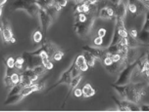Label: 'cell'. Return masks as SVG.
<instances>
[{
  "mask_svg": "<svg viewBox=\"0 0 149 112\" xmlns=\"http://www.w3.org/2000/svg\"><path fill=\"white\" fill-rule=\"evenodd\" d=\"M137 63L136 62L132 63V65H127L126 67H125L121 72L119 73V76H118V79L117 81L115 82V85H127L130 83V77H132V73L134 71V69L136 67Z\"/></svg>",
  "mask_w": 149,
  "mask_h": 112,
  "instance_id": "6da1fadb",
  "label": "cell"
},
{
  "mask_svg": "<svg viewBox=\"0 0 149 112\" xmlns=\"http://www.w3.org/2000/svg\"><path fill=\"white\" fill-rule=\"evenodd\" d=\"M38 18L40 21V25L41 29L43 31L44 35H47V31H48L49 27L51 26L52 23L54 22L52 16L50 15V13L48 12V10L45 9V8H40L38 12Z\"/></svg>",
  "mask_w": 149,
  "mask_h": 112,
  "instance_id": "7a4b0ae2",
  "label": "cell"
},
{
  "mask_svg": "<svg viewBox=\"0 0 149 112\" xmlns=\"http://www.w3.org/2000/svg\"><path fill=\"white\" fill-rule=\"evenodd\" d=\"M113 100L115 101L117 106H118L119 111H141L140 105H138L137 103L130 102V101L126 100H119L114 97H113Z\"/></svg>",
  "mask_w": 149,
  "mask_h": 112,
  "instance_id": "3957f363",
  "label": "cell"
},
{
  "mask_svg": "<svg viewBox=\"0 0 149 112\" xmlns=\"http://www.w3.org/2000/svg\"><path fill=\"white\" fill-rule=\"evenodd\" d=\"M23 57L26 60V67L28 68H34L37 65H42V60L40 56H33L31 54V52H24Z\"/></svg>",
  "mask_w": 149,
  "mask_h": 112,
  "instance_id": "277c9868",
  "label": "cell"
},
{
  "mask_svg": "<svg viewBox=\"0 0 149 112\" xmlns=\"http://www.w3.org/2000/svg\"><path fill=\"white\" fill-rule=\"evenodd\" d=\"M72 68H73V67H72V65H71V66L67 69V70H65L62 74H61L59 80H58L56 83L53 84L52 86L49 88V89H47V92H50L51 90L55 89L56 87H58L61 84H67L69 86V85L71 84L72 79H73V77H72Z\"/></svg>",
  "mask_w": 149,
  "mask_h": 112,
  "instance_id": "5b68a950",
  "label": "cell"
},
{
  "mask_svg": "<svg viewBox=\"0 0 149 112\" xmlns=\"http://www.w3.org/2000/svg\"><path fill=\"white\" fill-rule=\"evenodd\" d=\"M41 47H42V49H43V51H45V52L48 54L51 60H53V57H54L55 53L57 52L58 50H60V48L58 47L57 45H55L53 42H51L47 38H44L43 42H42V44H41Z\"/></svg>",
  "mask_w": 149,
  "mask_h": 112,
  "instance_id": "8992f818",
  "label": "cell"
},
{
  "mask_svg": "<svg viewBox=\"0 0 149 112\" xmlns=\"http://www.w3.org/2000/svg\"><path fill=\"white\" fill-rule=\"evenodd\" d=\"M97 18L102 19V20H113L115 19V9L111 5L101 8L100 10H98Z\"/></svg>",
  "mask_w": 149,
  "mask_h": 112,
  "instance_id": "52a82bcc",
  "label": "cell"
},
{
  "mask_svg": "<svg viewBox=\"0 0 149 112\" xmlns=\"http://www.w3.org/2000/svg\"><path fill=\"white\" fill-rule=\"evenodd\" d=\"M1 35L2 38H3L4 42H10L12 39L13 36V31L11 27H10V25L8 22H5V21L2 19L1 21Z\"/></svg>",
  "mask_w": 149,
  "mask_h": 112,
  "instance_id": "ba28073f",
  "label": "cell"
},
{
  "mask_svg": "<svg viewBox=\"0 0 149 112\" xmlns=\"http://www.w3.org/2000/svg\"><path fill=\"white\" fill-rule=\"evenodd\" d=\"M115 9V19L114 20H123L127 17V2L125 3L124 1H122L119 5L114 8Z\"/></svg>",
  "mask_w": 149,
  "mask_h": 112,
  "instance_id": "9c48e42d",
  "label": "cell"
},
{
  "mask_svg": "<svg viewBox=\"0 0 149 112\" xmlns=\"http://www.w3.org/2000/svg\"><path fill=\"white\" fill-rule=\"evenodd\" d=\"M126 66H127L126 60H123L119 63H114L113 65H111L109 66H105V69L107 70V72L112 74V75H116V74H119L121 72Z\"/></svg>",
  "mask_w": 149,
  "mask_h": 112,
  "instance_id": "30bf717a",
  "label": "cell"
},
{
  "mask_svg": "<svg viewBox=\"0 0 149 112\" xmlns=\"http://www.w3.org/2000/svg\"><path fill=\"white\" fill-rule=\"evenodd\" d=\"M82 50L87 51L96 58V60H103L105 58V49H100L98 47H90L87 45H84L82 47Z\"/></svg>",
  "mask_w": 149,
  "mask_h": 112,
  "instance_id": "8fae6325",
  "label": "cell"
},
{
  "mask_svg": "<svg viewBox=\"0 0 149 112\" xmlns=\"http://www.w3.org/2000/svg\"><path fill=\"white\" fill-rule=\"evenodd\" d=\"M139 57V51H138V48H130L129 47V50H127V56H126V60L127 65H132L136 62V60Z\"/></svg>",
  "mask_w": 149,
  "mask_h": 112,
  "instance_id": "7c38bea8",
  "label": "cell"
},
{
  "mask_svg": "<svg viewBox=\"0 0 149 112\" xmlns=\"http://www.w3.org/2000/svg\"><path fill=\"white\" fill-rule=\"evenodd\" d=\"M36 0H14L11 5V8L14 11H16V10L25 11V9L29 4L36 3Z\"/></svg>",
  "mask_w": 149,
  "mask_h": 112,
  "instance_id": "4fadbf2b",
  "label": "cell"
},
{
  "mask_svg": "<svg viewBox=\"0 0 149 112\" xmlns=\"http://www.w3.org/2000/svg\"><path fill=\"white\" fill-rule=\"evenodd\" d=\"M74 63H76L77 66L81 70V72H84V71L88 70L89 66L87 65L86 58H84V55H79L78 57L76 58V60H74Z\"/></svg>",
  "mask_w": 149,
  "mask_h": 112,
  "instance_id": "5bb4252c",
  "label": "cell"
},
{
  "mask_svg": "<svg viewBox=\"0 0 149 112\" xmlns=\"http://www.w3.org/2000/svg\"><path fill=\"white\" fill-rule=\"evenodd\" d=\"M40 58H41V60H42V65L45 68L47 69V70H51L54 67V65H53V63H51V60H50L48 54H47L45 51H42L40 53Z\"/></svg>",
  "mask_w": 149,
  "mask_h": 112,
  "instance_id": "9a60e30c",
  "label": "cell"
},
{
  "mask_svg": "<svg viewBox=\"0 0 149 112\" xmlns=\"http://www.w3.org/2000/svg\"><path fill=\"white\" fill-rule=\"evenodd\" d=\"M81 79H82V75H81V74H79V75L76 76V77H73V79H72V81H71V84L69 85L68 95H67V98H66V100H67V98H69V96L71 95V93L73 92V91L79 86V84L81 83Z\"/></svg>",
  "mask_w": 149,
  "mask_h": 112,
  "instance_id": "2e32d148",
  "label": "cell"
},
{
  "mask_svg": "<svg viewBox=\"0 0 149 112\" xmlns=\"http://www.w3.org/2000/svg\"><path fill=\"white\" fill-rule=\"evenodd\" d=\"M81 89H82V97L86 98L93 97V96L95 95V93H96L95 89L89 83H86Z\"/></svg>",
  "mask_w": 149,
  "mask_h": 112,
  "instance_id": "e0dca14e",
  "label": "cell"
},
{
  "mask_svg": "<svg viewBox=\"0 0 149 112\" xmlns=\"http://www.w3.org/2000/svg\"><path fill=\"white\" fill-rule=\"evenodd\" d=\"M137 39L142 44V46H148L149 47V31L146 30H140L138 32Z\"/></svg>",
  "mask_w": 149,
  "mask_h": 112,
  "instance_id": "ac0fdd59",
  "label": "cell"
},
{
  "mask_svg": "<svg viewBox=\"0 0 149 112\" xmlns=\"http://www.w3.org/2000/svg\"><path fill=\"white\" fill-rule=\"evenodd\" d=\"M127 11L132 15V18H136L137 16H139L135 0H127Z\"/></svg>",
  "mask_w": 149,
  "mask_h": 112,
  "instance_id": "d6986e66",
  "label": "cell"
},
{
  "mask_svg": "<svg viewBox=\"0 0 149 112\" xmlns=\"http://www.w3.org/2000/svg\"><path fill=\"white\" fill-rule=\"evenodd\" d=\"M24 98V97L21 94L18 95H14V96H10V97H7L6 100H5L4 104L5 105H11V104H15V103H18L19 101H21Z\"/></svg>",
  "mask_w": 149,
  "mask_h": 112,
  "instance_id": "ffe728a7",
  "label": "cell"
},
{
  "mask_svg": "<svg viewBox=\"0 0 149 112\" xmlns=\"http://www.w3.org/2000/svg\"><path fill=\"white\" fill-rule=\"evenodd\" d=\"M22 72L24 73V74H26V75H28L30 78L33 80V82L34 83V82H37L38 81L39 79L41 78V76L40 75H38L36 71L33 70V68H28V69H26V70H24V71H22Z\"/></svg>",
  "mask_w": 149,
  "mask_h": 112,
  "instance_id": "44dd1931",
  "label": "cell"
},
{
  "mask_svg": "<svg viewBox=\"0 0 149 112\" xmlns=\"http://www.w3.org/2000/svg\"><path fill=\"white\" fill-rule=\"evenodd\" d=\"M36 3L39 6V8L49 9L51 7H54L56 0H36Z\"/></svg>",
  "mask_w": 149,
  "mask_h": 112,
  "instance_id": "7402d4cb",
  "label": "cell"
},
{
  "mask_svg": "<svg viewBox=\"0 0 149 112\" xmlns=\"http://www.w3.org/2000/svg\"><path fill=\"white\" fill-rule=\"evenodd\" d=\"M84 58H86V60L89 67H94L95 62H96V58H95L91 53L87 52V51H84Z\"/></svg>",
  "mask_w": 149,
  "mask_h": 112,
  "instance_id": "603a6c76",
  "label": "cell"
},
{
  "mask_svg": "<svg viewBox=\"0 0 149 112\" xmlns=\"http://www.w3.org/2000/svg\"><path fill=\"white\" fill-rule=\"evenodd\" d=\"M33 40L36 44H39L43 40V33H42L41 28H37L33 34Z\"/></svg>",
  "mask_w": 149,
  "mask_h": 112,
  "instance_id": "cb8c5ba5",
  "label": "cell"
},
{
  "mask_svg": "<svg viewBox=\"0 0 149 112\" xmlns=\"http://www.w3.org/2000/svg\"><path fill=\"white\" fill-rule=\"evenodd\" d=\"M20 77H21V80H20V84L22 85L23 87H26V86H31V84L33 83V80H31L30 77L26 74H24L23 72L20 74Z\"/></svg>",
  "mask_w": 149,
  "mask_h": 112,
  "instance_id": "d4e9b609",
  "label": "cell"
},
{
  "mask_svg": "<svg viewBox=\"0 0 149 112\" xmlns=\"http://www.w3.org/2000/svg\"><path fill=\"white\" fill-rule=\"evenodd\" d=\"M23 89V86L21 84H17V85H13L12 88H10V91L8 93V97L10 96H14V95H18L21 93V91Z\"/></svg>",
  "mask_w": 149,
  "mask_h": 112,
  "instance_id": "484cf974",
  "label": "cell"
},
{
  "mask_svg": "<svg viewBox=\"0 0 149 112\" xmlns=\"http://www.w3.org/2000/svg\"><path fill=\"white\" fill-rule=\"evenodd\" d=\"M111 43L110 45H117L119 43L120 39H121V37L119 35V31H118V27H117V25H115V27H114V32H113V36H112L111 38Z\"/></svg>",
  "mask_w": 149,
  "mask_h": 112,
  "instance_id": "4316f807",
  "label": "cell"
},
{
  "mask_svg": "<svg viewBox=\"0 0 149 112\" xmlns=\"http://www.w3.org/2000/svg\"><path fill=\"white\" fill-rule=\"evenodd\" d=\"M127 41H129V47L130 48H138L139 46H142V44L139 42L137 38H132V37H127Z\"/></svg>",
  "mask_w": 149,
  "mask_h": 112,
  "instance_id": "83f0119b",
  "label": "cell"
},
{
  "mask_svg": "<svg viewBox=\"0 0 149 112\" xmlns=\"http://www.w3.org/2000/svg\"><path fill=\"white\" fill-rule=\"evenodd\" d=\"M4 63L7 68L14 69L16 67V60L13 57H9L7 60H4Z\"/></svg>",
  "mask_w": 149,
  "mask_h": 112,
  "instance_id": "f1b7e54d",
  "label": "cell"
},
{
  "mask_svg": "<svg viewBox=\"0 0 149 112\" xmlns=\"http://www.w3.org/2000/svg\"><path fill=\"white\" fill-rule=\"evenodd\" d=\"M3 81H4V85L7 88H12L13 82H12L11 75H10V74H5V76H4V78H3Z\"/></svg>",
  "mask_w": 149,
  "mask_h": 112,
  "instance_id": "f546056e",
  "label": "cell"
},
{
  "mask_svg": "<svg viewBox=\"0 0 149 112\" xmlns=\"http://www.w3.org/2000/svg\"><path fill=\"white\" fill-rule=\"evenodd\" d=\"M141 29L142 30L149 31V10H147V11L145 12V21H144V23H143Z\"/></svg>",
  "mask_w": 149,
  "mask_h": 112,
  "instance_id": "4dcf8cb0",
  "label": "cell"
},
{
  "mask_svg": "<svg viewBox=\"0 0 149 112\" xmlns=\"http://www.w3.org/2000/svg\"><path fill=\"white\" fill-rule=\"evenodd\" d=\"M11 79H12L13 85L20 84L21 77H20V74H19V73H17V72H13V73L11 74Z\"/></svg>",
  "mask_w": 149,
  "mask_h": 112,
  "instance_id": "1f68e13d",
  "label": "cell"
},
{
  "mask_svg": "<svg viewBox=\"0 0 149 112\" xmlns=\"http://www.w3.org/2000/svg\"><path fill=\"white\" fill-rule=\"evenodd\" d=\"M64 57V52L62 50H58L57 52L55 53L54 57H53V60H56V62H59V60H61Z\"/></svg>",
  "mask_w": 149,
  "mask_h": 112,
  "instance_id": "d6a6232c",
  "label": "cell"
},
{
  "mask_svg": "<svg viewBox=\"0 0 149 112\" xmlns=\"http://www.w3.org/2000/svg\"><path fill=\"white\" fill-rule=\"evenodd\" d=\"M103 63H104V66H109V65H113L114 60H113V58H112V57L106 56V57L103 58Z\"/></svg>",
  "mask_w": 149,
  "mask_h": 112,
  "instance_id": "836d02e7",
  "label": "cell"
},
{
  "mask_svg": "<svg viewBox=\"0 0 149 112\" xmlns=\"http://www.w3.org/2000/svg\"><path fill=\"white\" fill-rule=\"evenodd\" d=\"M103 42H104V40H103L102 37H99L97 36L96 38H94V41H93V43H94V45L96 47H100L103 45Z\"/></svg>",
  "mask_w": 149,
  "mask_h": 112,
  "instance_id": "e575fe53",
  "label": "cell"
},
{
  "mask_svg": "<svg viewBox=\"0 0 149 112\" xmlns=\"http://www.w3.org/2000/svg\"><path fill=\"white\" fill-rule=\"evenodd\" d=\"M106 34H107V30H106V28H104V27H100L99 29H98V31H97V36L104 38V37L106 36Z\"/></svg>",
  "mask_w": 149,
  "mask_h": 112,
  "instance_id": "d590c367",
  "label": "cell"
},
{
  "mask_svg": "<svg viewBox=\"0 0 149 112\" xmlns=\"http://www.w3.org/2000/svg\"><path fill=\"white\" fill-rule=\"evenodd\" d=\"M74 96L76 98H81V97H82V89L77 87L76 89L74 90Z\"/></svg>",
  "mask_w": 149,
  "mask_h": 112,
  "instance_id": "8d00e7d4",
  "label": "cell"
},
{
  "mask_svg": "<svg viewBox=\"0 0 149 112\" xmlns=\"http://www.w3.org/2000/svg\"><path fill=\"white\" fill-rule=\"evenodd\" d=\"M129 36L132 37V38H137V36H138V31H137L135 28L130 29V31H129Z\"/></svg>",
  "mask_w": 149,
  "mask_h": 112,
  "instance_id": "74e56055",
  "label": "cell"
},
{
  "mask_svg": "<svg viewBox=\"0 0 149 112\" xmlns=\"http://www.w3.org/2000/svg\"><path fill=\"white\" fill-rule=\"evenodd\" d=\"M112 58H113L114 63H119V62H121V60H123V58H122V56L120 55L119 53L112 56Z\"/></svg>",
  "mask_w": 149,
  "mask_h": 112,
  "instance_id": "f35d334b",
  "label": "cell"
},
{
  "mask_svg": "<svg viewBox=\"0 0 149 112\" xmlns=\"http://www.w3.org/2000/svg\"><path fill=\"white\" fill-rule=\"evenodd\" d=\"M68 1H69V0H56V2H57V3L59 4L60 6L62 7V8H64V7L67 6Z\"/></svg>",
  "mask_w": 149,
  "mask_h": 112,
  "instance_id": "ab89813d",
  "label": "cell"
},
{
  "mask_svg": "<svg viewBox=\"0 0 149 112\" xmlns=\"http://www.w3.org/2000/svg\"><path fill=\"white\" fill-rule=\"evenodd\" d=\"M108 1L110 2V3L113 5L114 7H116L117 5H119L122 1H123V0H108Z\"/></svg>",
  "mask_w": 149,
  "mask_h": 112,
  "instance_id": "60d3db41",
  "label": "cell"
},
{
  "mask_svg": "<svg viewBox=\"0 0 149 112\" xmlns=\"http://www.w3.org/2000/svg\"><path fill=\"white\" fill-rule=\"evenodd\" d=\"M141 111H149V104H142L140 105Z\"/></svg>",
  "mask_w": 149,
  "mask_h": 112,
  "instance_id": "b9f144b4",
  "label": "cell"
},
{
  "mask_svg": "<svg viewBox=\"0 0 149 112\" xmlns=\"http://www.w3.org/2000/svg\"><path fill=\"white\" fill-rule=\"evenodd\" d=\"M88 3L91 5V6H95V5H97V3L99 2V0H86Z\"/></svg>",
  "mask_w": 149,
  "mask_h": 112,
  "instance_id": "7bdbcfd3",
  "label": "cell"
},
{
  "mask_svg": "<svg viewBox=\"0 0 149 112\" xmlns=\"http://www.w3.org/2000/svg\"><path fill=\"white\" fill-rule=\"evenodd\" d=\"M140 1H141L142 3L144 4V6L146 7V9L149 10V0H140Z\"/></svg>",
  "mask_w": 149,
  "mask_h": 112,
  "instance_id": "ee69618b",
  "label": "cell"
},
{
  "mask_svg": "<svg viewBox=\"0 0 149 112\" xmlns=\"http://www.w3.org/2000/svg\"><path fill=\"white\" fill-rule=\"evenodd\" d=\"M143 74H144V77L146 79H149V69H148V70H146Z\"/></svg>",
  "mask_w": 149,
  "mask_h": 112,
  "instance_id": "f6af8a7d",
  "label": "cell"
},
{
  "mask_svg": "<svg viewBox=\"0 0 149 112\" xmlns=\"http://www.w3.org/2000/svg\"><path fill=\"white\" fill-rule=\"evenodd\" d=\"M7 1H8V0H0V6L3 7V6H4V4L6 3Z\"/></svg>",
  "mask_w": 149,
  "mask_h": 112,
  "instance_id": "bcb514c9",
  "label": "cell"
},
{
  "mask_svg": "<svg viewBox=\"0 0 149 112\" xmlns=\"http://www.w3.org/2000/svg\"><path fill=\"white\" fill-rule=\"evenodd\" d=\"M10 42H11V43H13V44L16 43V38H15V37H12V39H11V41H10Z\"/></svg>",
  "mask_w": 149,
  "mask_h": 112,
  "instance_id": "7dc6e473",
  "label": "cell"
},
{
  "mask_svg": "<svg viewBox=\"0 0 149 112\" xmlns=\"http://www.w3.org/2000/svg\"><path fill=\"white\" fill-rule=\"evenodd\" d=\"M146 53H147V62L149 63V50L147 51V52H146Z\"/></svg>",
  "mask_w": 149,
  "mask_h": 112,
  "instance_id": "c3c4849f",
  "label": "cell"
},
{
  "mask_svg": "<svg viewBox=\"0 0 149 112\" xmlns=\"http://www.w3.org/2000/svg\"><path fill=\"white\" fill-rule=\"evenodd\" d=\"M147 87L149 88V79H147Z\"/></svg>",
  "mask_w": 149,
  "mask_h": 112,
  "instance_id": "681fc988",
  "label": "cell"
}]
</instances>
